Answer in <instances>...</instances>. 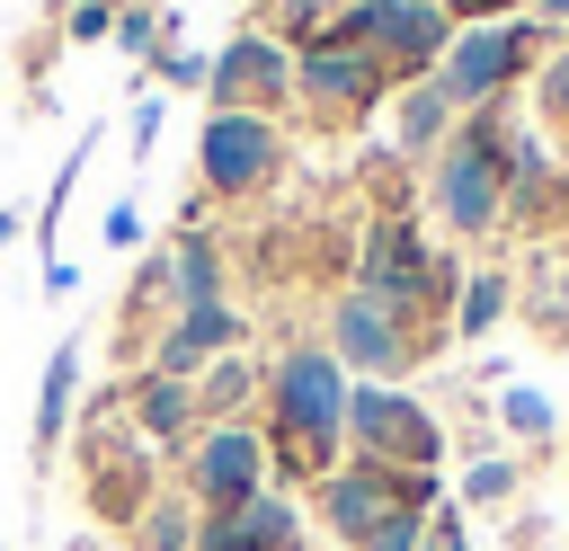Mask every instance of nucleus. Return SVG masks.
<instances>
[{"instance_id": "1", "label": "nucleus", "mask_w": 569, "mask_h": 551, "mask_svg": "<svg viewBox=\"0 0 569 551\" xmlns=\"http://www.w3.org/2000/svg\"><path fill=\"white\" fill-rule=\"evenodd\" d=\"M347 373L329 347H284L276 373H267V444L284 453V471H329L338 444H347Z\"/></svg>"}, {"instance_id": "2", "label": "nucleus", "mask_w": 569, "mask_h": 551, "mask_svg": "<svg viewBox=\"0 0 569 551\" xmlns=\"http://www.w3.org/2000/svg\"><path fill=\"white\" fill-rule=\"evenodd\" d=\"M507 124L480 107L462 133H445V151L427 160V187H436V213L462 231V240H480V231H498L507 222Z\"/></svg>"}, {"instance_id": "3", "label": "nucleus", "mask_w": 569, "mask_h": 551, "mask_svg": "<svg viewBox=\"0 0 569 551\" xmlns=\"http://www.w3.org/2000/svg\"><path fill=\"white\" fill-rule=\"evenodd\" d=\"M320 44H356L391 71V89H409V80H436V62L453 44V18H445V0H356Z\"/></svg>"}, {"instance_id": "4", "label": "nucleus", "mask_w": 569, "mask_h": 551, "mask_svg": "<svg viewBox=\"0 0 569 551\" xmlns=\"http://www.w3.org/2000/svg\"><path fill=\"white\" fill-rule=\"evenodd\" d=\"M347 444H356V462H373V471H436V453H445L436 418H427L409 391H391V382H356V391H347Z\"/></svg>"}, {"instance_id": "5", "label": "nucleus", "mask_w": 569, "mask_h": 551, "mask_svg": "<svg viewBox=\"0 0 569 551\" xmlns=\"http://www.w3.org/2000/svg\"><path fill=\"white\" fill-rule=\"evenodd\" d=\"M542 53V18H507V27H462L436 62V89L453 98V116H480L525 62Z\"/></svg>"}, {"instance_id": "6", "label": "nucleus", "mask_w": 569, "mask_h": 551, "mask_svg": "<svg viewBox=\"0 0 569 551\" xmlns=\"http://www.w3.org/2000/svg\"><path fill=\"white\" fill-rule=\"evenodd\" d=\"M436 507H445L436 471H373V462H356V471H329L320 480V515L347 542H373L391 515H436Z\"/></svg>"}, {"instance_id": "7", "label": "nucleus", "mask_w": 569, "mask_h": 551, "mask_svg": "<svg viewBox=\"0 0 569 551\" xmlns=\"http://www.w3.org/2000/svg\"><path fill=\"white\" fill-rule=\"evenodd\" d=\"M356 293H373V302H391V311L409 320L418 302H445V293H453V267H436V258L418 249V231H409L400 213H382V222L365 231V258H356Z\"/></svg>"}, {"instance_id": "8", "label": "nucleus", "mask_w": 569, "mask_h": 551, "mask_svg": "<svg viewBox=\"0 0 569 551\" xmlns=\"http://www.w3.org/2000/svg\"><path fill=\"white\" fill-rule=\"evenodd\" d=\"M196 169H204V196H258L276 169H284V133L276 116H204L196 133Z\"/></svg>"}, {"instance_id": "9", "label": "nucleus", "mask_w": 569, "mask_h": 551, "mask_svg": "<svg viewBox=\"0 0 569 551\" xmlns=\"http://www.w3.org/2000/svg\"><path fill=\"white\" fill-rule=\"evenodd\" d=\"M329 355H338V373L356 364V373L391 382V373H409L427 347H418V329H409L391 302H373V293H338V311H329Z\"/></svg>"}, {"instance_id": "10", "label": "nucleus", "mask_w": 569, "mask_h": 551, "mask_svg": "<svg viewBox=\"0 0 569 551\" xmlns=\"http://www.w3.org/2000/svg\"><path fill=\"white\" fill-rule=\"evenodd\" d=\"M382 89H391V71L373 53H356V44H302L293 53V98L311 116H329V124H356Z\"/></svg>"}, {"instance_id": "11", "label": "nucleus", "mask_w": 569, "mask_h": 551, "mask_svg": "<svg viewBox=\"0 0 569 551\" xmlns=\"http://www.w3.org/2000/svg\"><path fill=\"white\" fill-rule=\"evenodd\" d=\"M204 98H213V116H276V107L293 98L284 44H276V36H231L222 62L204 71Z\"/></svg>"}, {"instance_id": "12", "label": "nucleus", "mask_w": 569, "mask_h": 551, "mask_svg": "<svg viewBox=\"0 0 569 551\" xmlns=\"http://www.w3.org/2000/svg\"><path fill=\"white\" fill-rule=\"evenodd\" d=\"M187 489H196L204 515H231L240 498L267 489V435H258V427H213V435H196V453H187Z\"/></svg>"}, {"instance_id": "13", "label": "nucleus", "mask_w": 569, "mask_h": 551, "mask_svg": "<svg viewBox=\"0 0 569 551\" xmlns=\"http://www.w3.org/2000/svg\"><path fill=\"white\" fill-rule=\"evenodd\" d=\"M231 338H240V320H231V302H196V311H178V329L151 347V373H169V382H187V373H204V364H222L231 355Z\"/></svg>"}, {"instance_id": "14", "label": "nucleus", "mask_w": 569, "mask_h": 551, "mask_svg": "<svg viewBox=\"0 0 569 551\" xmlns=\"http://www.w3.org/2000/svg\"><path fill=\"white\" fill-rule=\"evenodd\" d=\"M89 507H98L107 524H142V507H151L142 444H124V435H98V444H89Z\"/></svg>"}, {"instance_id": "15", "label": "nucleus", "mask_w": 569, "mask_h": 551, "mask_svg": "<svg viewBox=\"0 0 569 551\" xmlns=\"http://www.w3.org/2000/svg\"><path fill=\"white\" fill-rule=\"evenodd\" d=\"M293 542H302V524L276 489L240 498L231 515H204V533H196V551H293Z\"/></svg>"}, {"instance_id": "16", "label": "nucleus", "mask_w": 569, "mask_h": 551, "mask_svg": "<svg viewBox=\"0 0 569 551\" xmlns=\"http://www.w3.org/2000/svg\"><path fill=\"white\" fill-rule=\"evenodd\" d=\"M124 409H133V435H151V444H178V435L196 427V391L169 382V373H142V382L124 391Z\"/></svg>"}, {"instance_id": "17", "label": "nucleus", "mask_w": 569, "mask_h": 551, "mask_svg": "<svg viewBox=\"0 0 569 551\" xmlns=\"http://www.w3.org/2000/svg\"><path fill=\"white\" fill-rule=\"evenodd\" d=\"M71 391H80V355H71V347H53V355H44V382H36V418H27L36 462L62 444V427H71Z\"/></svg>"}, {"instance_id": "18", "label": "nucleus", "mask_w": 569, "mask_h": 551, "mask_svg": "<svg viewBox=\"0 0 569 551\" xmlns=\"http://www.w3.org/2000/svg\"><path fill=\"white\" fill-rule=\"evenodd\" d=\"M445 124H453V98H445L436 80H409V89H400V133H391V142H400L409 160H436V151H445Z\"/></svg>"}, {"instance_id": "19", "label": "nucleus", "mask_w": 569, "mask_h": 551, "mask_svg": "<svg viewBox=\"0 0 569 551\" xmlns=\"http://www.w3.org/2000/svg\"><path fill=\"white\" fill-rule=\"evenodd\" d=\"M160 267H169V293H178V311H196V302H222V258H213V240H204V231H187V240H178Z\"/></svg>"}, {"instance_id": "20", "label": "nucleus", "mask_w": 569, "mask_h": 551, "mask_svg": "<svg viewBox=\"0 0 569 551\" xmlns=\"http://www.w3.org/2000/svg\"><path fill=\"white\" fill-rule=\"evenodd\" d=\"M498 311H507V276H471L462 302H453V329H462V338H489Z\"/></svg>"}, {"instance_id": "21", "label": "nucleus", "mask_w": 569, "mask_h": 551, "mask_svg": "<svg viewBox=\"0 0 569 551\" xmlns=\"http://www.w3.org/2000/svg\"><path fill=\"white\" fill-rule=\"evenodd\" d=\"M498 418H507V435H525V444H551V435H560V409H551L542 391H507Z\"/></svg>"}, {"instance_id": "22", "label": "nucleus", "mask_w": 569, "mask_h": 551, "mask_svg": "<svg viewBox=\"0 0 569 551\" xmlns=\"http://www.w3.org/2000/svg\"><path fill=\"white\" fill-rule=\"evenodd\" d=\"M133 533H142V551H187V542H196V524H187V507H178V498H151Z\"/></svg>"}, {"instance_id": "23", "label": "nucleus", "mask_w": 569, "mask_h": 551, "mask_svg": "<svg viewBox=\"0 0 569 551\" xmlns=\"http://www.w3.org/2000/svg\"><path fill=\"white\" fill-rule=\"evenodd\" d=\"M249 400V364L240 355H222V364H204V391H196V418H213V409H240Z\"/></svg>"}, {"instance_id": "24", "label": "nucleus", "mask_w": 569, "mask_h": 551, "mask_svg": "<svg viewBox=\"0 0 569 551\" xmlns=\"http://www.w3.org/2000/svg\"><path fill=\"white\" fill-rule=\"evenodd\" d=\"M116 44H124V53H142V62H160V53H169V44H160V18H151V9H124V18H116Z\"/></svg>"}, {"instance_id": "25", "label": "nucleus", "mask_w": 569, "mask_h": 551, "mask_svg": "<svg viewBox=\"0 0 569 551\" xmlns=\"http://www.w3.org/2000/svg\"><path fill=\"white\" fill-rule=\"evenodd\" d=\"M507 489H516V471H507V462H471V471H462V498H471V507H498Z\"/></svg>"}, {"instance_id": "26", "label": "nucleus", "mask_w": 569, "mask_h": 551, "mask_svg": "<svg viewBox=\"0 0 569 551\" xmlns=\"http://www.w3.org/2000/svg\"><path fill=\"white\" fill-rule=\"evenodd\" d=\"M542 116H551V124L569 133V44H560V53L542 62Z\"/></svg>"}, {"instance_id": "27", "label": "nucleus", "mask_w": 569, "mask_h": 551, "mask_svg": "<svg viewBox=\"0 0 569 551\" xmlns=\"http://www.w3.org/2000/svg\"><path fill=\"white\" fill-rule=\"evenodd\" d=\"M516 9H525V0H445V18H453V27H507Z\"/></svg>"}, {"instance_id": "28", "label": "nucleus", "mask_w": 569, "mask_h": 551, "mask_svg": "<svg viewBox=\"0 0 569 551\" xmlns=\"http://www.w3.org/2000/svg\"><path fill=\"white\" fill-rule=\"evenodd\" d=\"M418 542H427V515H391V524H382L373 542H356V551H418Z\"/></svg>"}, {"instance_id": "29", "label": "nucleus", "mask_w": 569, "mask_h": 551, "mask_svg": "<svg viewBox=\"0 0 569 551\" xmlns=\"http://www.w3.org/2000/svg\"><path fill=\"white\" fill-rule=\"evenodd\" d=\"M204 71H213L204 53H178V44L160 53V80H169V89H204Z\"/></svg>"}, {"instance_id": "30", "label": "nucleus", "mask_w": 569, "mask_h": 551, "mask_svg": "<svg viewBox=\"0 0 569 551\" xmlns=\"http://www.w3.org/2000/svg\"><path fill=\"white\" fill-rule=\"evenodd\" d=\"M418 551H471V542H462V507H436V515H427V542H418Z\"/></svg>"}, {"instance_id": "31", "label": "nucleus", "mask_w": 569, "mask_h": 551, "mask_svg": "<svg viewBox=\"0 0 569 551\" xmlns=\"http://www.w3.org/2000/svg\"><path fill=\"white\" fill-rule=\"evenodd\" d=\"M62 18H71V36H116V9L107 0H71Z\"/></svg>"}, {"instance_id": "32", "label": "nucleus", "mask_w": 569, "mask_h": 551, "mask_svg": "<svg viewBox=\"0 0 569 551\" xmlns=\"http://www.w3.org/2000/svg\"><path fill=\"white\" fill-rule=\"evenodd\" d=\"M151 133H160V98H142V107H133V151H151Z\"/></svg>"}, {"instance_id": "33", "label": "nucleus", "mask_w": 569, "mask_h": 551, "mask_svg": "<svg viewBox=\"0 0 569 551\" xmlns=\"http://www.w3.org/2000/svg\"><path fill=\"white\" fill-rule=\"evenodd\" d=\"M533 18H542V27H551V18H569V0H533Z\"/></svg>"}, {"instance_id": "34", "label": "nucleus", "mask_w": 569, "mask_h": 551, "mask_svg": "<svg viewBox=\"0 0 569 551\" xmlns=\"http://www.w3.org/2000/svg\"><path fill=\"white\" fill-rule=\"evenodd\" d=\"M18 231H27V222H18V213H0V249H9V240H18Z\"/></svg>"}, {"instance_id": "35", "label": "nucleus", "mask_w": 569, "mask_h": 551, "mask_svg": "<svg viewBox=\"0 0 569 551\" xmlns=\"http://www.w3.org/2000/svg\"><path fill=\"white\" fill-rule=\"evenodd\" d=\"M107 9H116V18H124V9H142V0H107Z\"/></svg>"}, {"instance_id": "36", "label": "nucleus", "mask_w": 569, "mask_h": 551, "mask_svg": "<svg viewBox=\"0 0 569 551\" xmlns=\"http://www.w3.org/2000/svg\"><path fill=\"white\" fill-rule=\"evenodd\" d=\"M62 9H71V0H62Z\"/></svg>"}]
</instances>
